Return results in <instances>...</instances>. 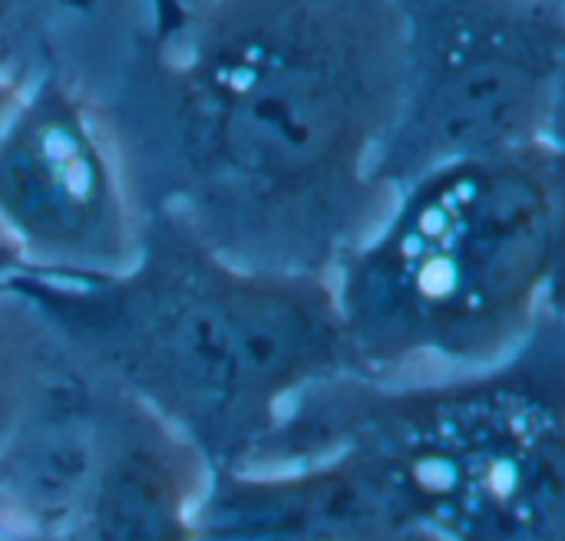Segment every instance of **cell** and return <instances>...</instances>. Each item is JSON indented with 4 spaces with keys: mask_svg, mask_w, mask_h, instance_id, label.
Returning a JSON list of instances; mask_svg holds the SVG:
<instances>
[{
    "mask_svg": "<svg viewBox=\"0 0 565 541\" xmlns=\"http://www.w3.org/2000/svg\"><path fill=\"white\" fill-rule=\"evenodd\" d=\"M132 89L159 212L235 261L331 278L394 198L397 0L185 3Z\"/></svg>",
    "mask_w": 565,
    "mask_h": 541,
    "instance_id": "cell-1",
    "label": "cell"
},
{
    "mask_svg": "<svg viewBox=\"0 0 565 541\" xmlns=\"http://www.w3.org/2000/svg\"><path fill=\"white\" fill-rule=\"evenodd\" d=\"M0 291L212 473L252 466L311 387L358 374L328 274L235 261L159 208L122 271L17 268Z\"/></svg>",
    "mask_w": 565,
    "mask_h": 541,
    "instance_id": "cell-2",
    "label": "cell"
},
{
    "mask_svg": "<svg viewBox=\"0 0 565 541\" xmlns=\"http://www.w3.org/2000/svg\"><path fill=\"white\" fill-rule=\"evenodd\" d=\"M559 248V142L417 175L331 271L358 374H470L510 360L556 314Z\"/></svg>",
    "mask_w": 565,
    "mask_h": 541,
    "instance_id": "cell-3",
    "label": "cell"
},
{
    "mask_svg": "<svg viewBox=\"0 0 565 541\" xmlns=\"http://www.w3.org/2000/svg\"><path fill=\"white\" fill-rule=\"evenodd\" d=\"M341 446L364 450L440 541H565L559 314L487 370L434 383L324 380L291 407L252 466Z\"/></svg>",
    "mask_w": 565,
    "mask_h": 541,
    "instance_id": "cell-4",
    "label": "cell"
},
{
    "mask_svg": "<svg viewBox=\"0 0 565 541\" xmlns=\"http://www.w3.org/2000/svg\"><path fill=\"white\" fill-rule=\"evenodd\" d=\"M401 96L377 178L559 142L565 0H397Z\"/></svg>",
    "mask_w": 565,
    "mask_h": 541,
    "instance_id": "cell-5",
    "label": "cell"
},
{
    "mask_svg": "<svg viewBox=\"0 0 565 541\" xmlns=\"http://www.w3.org/2000/svg\"><path fill=\"white\" fill-rule=\"evenodd\" d=\"M0 238L20 271H122L142 241L116 136L56 73L26 79L0 122Z\"/></svg>",
    "mask_w": 565,
    "mask_h": 541,
    "instance_id": "cell-6",
    "label": "cell"
},
{
    "mask_svg": "<svg viewBox=\"0 0 565 541\" xmlns=\"http://www.w3.org/2000/svg\"><path fill=\"white\" fill-rule=\"evenodd\" d=\"M192 541H440L354 446L209 476Z\"/></svg>",
    "mask_w": 565,
    "mask_h": 541,
    "instance_id": "cell-7",
    "label": "cell"
},
{
    "mask_svg": "<svg viewBox=\"0 0 565 541\" xmlns=\"http://www.w3.org/2000/svg\"><path fill=\"white\" fill-rule=\"evenodd\" d=\"M209 476L199 450L113 387L103 453L63 541H192Z\"/></svg>",
    "mask_w": 565,
    "mask_h": 541,
    "instance_id": "cell-8",
    "label": "cell"
},
{
    "mask_svg": "<svg viewBox=\"0 0 565 541\" xmlns=\"http://www.w3.org/2000/svg\"><path fill=\"white\" fill-rule=\"evenodd\" d=\"M50 0H0V73L20 76L23 46L36 33V20Z\"/></svg>",
    "mask_w": 565,
    "mask_h": 541,
    "instance_id": "cell-9",
    "label": "cell"
},
{
    "mask_svg": "<svg viewBox=\"0 0 565 541\" xmlns=\"http://www.w3.org/2000/svg\"><path fill=\"white\" fill-rule=\"evenodd\" d=\"M182 13H185V3L182 0H152V36H166L169 30H175L182 23Z\"/></svg>",
    "mask_w": 565,
    "mask_h": 541,
    "instance_id": "cell-10",
    "label": "cell"
},
{
    "mask_svg": "<svg viewBox=\"0 0 565 541\" xmlns=\"http://www.w3.org/2000/svg\"><path fill=\"white\" fill-rule=\"evenodd\" d=\"M23 393H26V390L10 387L7 374H0V433L10 426V420H13V413H17L20 400H23Z\"/></svg>",
    "mask_w": 565,
    "mask_h": 541,
    "instance_id": "cell-11",
    "label": "cell"
},
{
    "mask_svg": "<svg viewBox=\"0 0 565 541\" xmlns=\"http://www.w3.org/2000/svg\"><path fill=\"white\" fill-rule=\"evenodd\" d=\"M23 86H26V79L0 73V122H3L7 112L13 109V102H17V96L23 93Z\"/></svg>",
    "mask_w": 565,
    "mask_h": 541,
    "instance_id": "cell-12",
    "label": "cell"
}]
</instances>
